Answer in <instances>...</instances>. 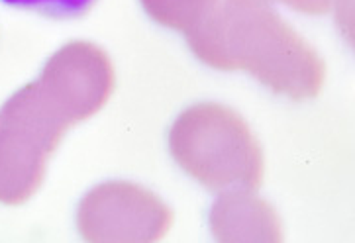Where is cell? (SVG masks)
Wrapping results in <instances>:
<instances>
[{
  "label": "cell",
  "instance_id": "obj_1",
  "mask_svg": "<svg viewBox=\"0 0 355 243\" xmlns=\"http://www.w3.org/2000/svg\"><path fill=\"white\" fill-rule=\"evenodd\" d=\"M2 4L44 14L49 18H77L91 8L96 0H0Z\"/></svg>",
  "mask_w": 355,
  "mask_h": 243
}]
</instances>
